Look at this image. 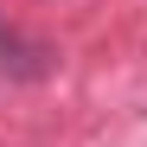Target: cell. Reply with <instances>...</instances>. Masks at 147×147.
Masks as SVG:
<instances>
[{
	"mask_svg": "<svg viewBox=\"0 0 147 147\" xmlns=\"http://www.w3.org/2000/svg\"><path fill=\"white\" fill-rule=\"evenodd\" d=\"M0 70H7V77H45V70H51V51H45V45H32V38H19L13 26H0Z\"/></svg>",
	"mask_w": 147,
	"mask_h": 147,
	"instance_id": "6da1fadb",
	"label": "cell"
}]
</instances>
